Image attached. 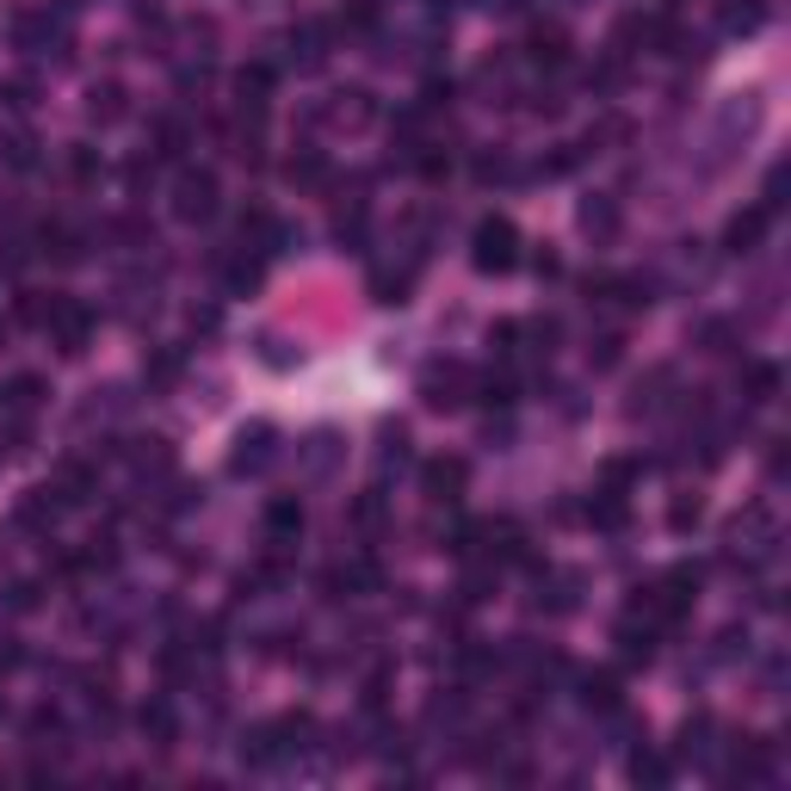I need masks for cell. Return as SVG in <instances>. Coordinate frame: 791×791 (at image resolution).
<instances>
[{
	"label": "cell",
	"instance_id": "52a82bcc",
	"mask_svg": "<svg viewBox=\"0 0 791 791\" xmlns=\"http://www.w3.org/2000/svg\"><path fill=\"white\" fill-rule=\"evenodd\" d=\"M674 44V19L667 13H631L619 25V50H667Z\"/></svg>",
	"mask_w": 791,
	"mask_h": 791
},
{
	"label": "cell",
	"instance_id": "d4e9b609",
	"mask_svg": "<svg viewBox=\"0 0 791 791\" xmlns=\"http://www.w3.org/2000/svg\"><path fill=\"white\" fill-rule=\"evenodd\" d=\"M581 229H588V235H612V229H619V204H612V199H588V204H581Z\"/></svg>",
	"mask_w": 791,
	"mask_h": 791
},
{
	"label": "cell",
	"instance_id": "4dcf8cb0",
	"mask_svg": "<svg viewBox=\"0 0 791 791\" xmlns=\"http://www.w3.org/2000/svg\"><path fill=\"white\" fill-rule=\"evenodd\" d=\"M68 173H75L81 186H94V180H99L106 168H99V156H94V149H68Z\"/></svg>",
	"mask_w": 791,
	"mask_h": 791
},
{
	"label": "cell",
	"instance_id": "74e56055",
	"mask_svg": "<svg viewBox=\"0 0 791 791\" xmlns=\"http://www.w3.org/2000/svg\"><path fill=\"white\" fill-rule=\"evenodd\" d=\"M32 606H38V581H19L13 588V612H32Z\"/></svg>",
	"mask_w": 791,
	"mask_h": 791
},
{
	"label": "cell",
	"instance_id": "30bf717a",
	"mask_svg": "<svg viewBox=\"0 0 791 791\" xmlns=\"http://www.w3.org/2000/svg\"><path fill=\"white\" fill-rule=\"evenodd\" d=\"M266 458H272V427H266V420H254L248 434L235 439L229 470H235V477H254V470H266Z\"/></svg>",
	"mask_w": 791,
	"mask_h": 791
},
{
	"label": "cell",
	"instance_id": "e575fe53",
	"mask_svg": "<svg viewBox=\"0 0 791 791\" xmlns=\"http://www.w3.org/2000/svg\"><path fill=\"white\" fill-rule=\"evenodd\" d=\"M384 698H389V667H377L372 681H365V712H377Z\"/></svg>",
	"mask_w": 791,
	"mask_h": 791
},
{
	"label": "cell",
	"instance_id": "e0dca14e",
	"mask_svg": "<svg viewBox=\"0 0 791 791\" xmlns=\"http://www.w3.org/2000/svg\"><path fill=\"white\" fill-rule=\"evenodd\" d=\"M588 520L600 532H619L624 520H631V507H624V489H594V501H588Z\"/></svg>",
	"mask_w": 791,
	"mask_h": 791
},
{
	"label": "cell",
	"instance_id": "277c9868",
	"mask_svg": "<svg viewBox=\"0 0 791 791\" xmlns=\"http://www.w3.org/2000/svg\"><path fill=\"white\" fill-rule=\"evenodd\" d=\"M68 513V501H63V489H56V482H44V489H25V495H19V507H13V520L25 532H50L56 526V520H63Z\"/></svg>",
	"mask_w": 791,
	"mask_h": 791
},
{
	"label": "cell",
	"instance_id": "1f68e13d",
	"mask_svg": "<svg viewBox=\"0 0 791 791\" xmlns=\"http://www.w3.org/2000/svg\"><path fill=\"white\" fill-rule=\"evenodd\" d=\"M698 513H705V501H698V495H681L674 507H667V526L686 532V526H698Z\"/></svg>",
	"mask_w": 791,
	"mask_h": 791
},
{
	"label": "cell",
	"instance_id": "8d00e7d4",
	"mask_svg": "<svg viewBox=\"0 0 791 791\" xmlns=\"http://www.w3.org/2000/svg\"><path fill=\"white\" fill-rule=\"evenodd\" d=\"M624 353V334H600V353H594V365H619Z\"/></svg>",
	"mask_w": 791,
	"mask_h": 791
},
{
	"label": "cell",
	"instance_id": "7402d4cb",
	"mask_svg": "<svg viewBox=\"0 0 791 791\" xmlns=\"http://www.w3.org/2000/svg\"><path fill=\"white\" fill-rule=\"evenodd\" d=\"M87 111H94L99 125H118V118H125V87H118V81H99L94 94H87Z\"/></svg>",
	"mask_w": 791,
	"mask_h": 791
},
{
	"label": "cell",
	"instance_id": "ffe728a7",
	"mask_svg": "<svg viewBox=\"0 0 791 791\" xmlns=\"http://www.w3.org/2000/svg\"><path fill=\"white\" fill-rule=\"evenodd\" d=\"M285 755V742H279V724H260L248 736V742H242V760H248V767H272V760Z\"/></svg>",
	"mask_w": 791,
	"mask_h": 791
},
{
	"label": "cell",
	"instance_id": "9c48e42d",
	"mask_svg": "<svg viewBox=\"0 0 791 791\" xmlns=\"http://www.w3.org/2000/svg\"><path fill=\"white\" fill-rule=\"evenodd\" d=\"M767 223H773V211L767 204H748V211H736L724 229V248L729 254H755L760 248V235H767Z\"/></svg>",
	"mask_w": 791,
	"mask_h": 791
},
{
	"label": "cell",
	"instance_id": "4fadbf2b",
	"mask_svg": "<svg viewBox=\"0 0 791 791\" xmlns=\"http://www.w3.org/2000/svg\"><path fill=\"white\" fill-rule=\"evenodd\" d=\"M526 56L538 68H563V63H569V32H563V25H532Z\"/></svg>",
	"mask_w": 791,
	"mask_h": 791
},
{
	"label": "cell",
	"instance_id": "d590c367",
	"mask_svg": "<svg viewBox=\"0 0 791 791\" xmlns=\"http://www.w3.org/2000/svg\"><path fill=\"white\" fill-rule=\"evenodd\" d=\"M180 377V353H161L156 365H149V384H173Z\"/></svg>",
	"mask_w": 791,
	"mask_h": 791
},
{
	"label": "cell",
	"instance_id": "9a60e30c",
	"mask_svg": "<svg viewBox=\"0 0 791 791\" xmlns=\"http://www.w3.org/2000/svg\"><path fill=\"white\" fill-rule=\"evenodd\" d=\"M272 87H279V68H272V63H248V68H235V94H242V106L260 111Z\"/></svg>",
	"mask_w": 791,
	"mask_h": 791
},
{
	"label": "cell",
	"instance_id": "f1b7e54d",
	"mask_svg": "<svg viewBox=\"0 0 791 791\" xmlns=\"http://www.w3.org/2000/svg\"><path fill=\"white\" fill-rule=\"evenodd\" d=\"M7 403L13 408H38L44 403V377H13V384H7Z\"/></svg>",
	"mask_w": 791,
	"mask_h": 791
},
{
	"label": "cell",
	"instance_id": "4316f807",
	"mask_svg": "<svg viewBox=\"0 0 791 791\" xmlns=\"http://www.w3.org/2000/svg\"><path fill=\"white\" fill-rule=\"evenodd\" d=\"M477 396L482 403H495V408H507L513 396H520V384H513V372H489V377H477Z\"/></svg>",
	"mask_w": 791,
	"mask_h": 791
},
{
	"label": "cell",
	"instance_id": "f546056e",
	"mask_svg": "<svg viewBox=\"0 0 791 791\" xmlns=\"http://www.w3.org/2000/svg\"><path fill=\"white\" fill-rule=\"evenodd\" d=\"M341 25L346 32H372L377 25V0H353V7H341Z\"/></svg>",
	"mask_w": 791,
	"mask_h": 791
},
{
	"label": "cell",
	"instance_id": "5bb4252c",
	"mask_svg": "<svg viewBox=\"0 0 791 791\" xmlns=\"http://www.w3.org/2000/svg\"><path fill=\"white\" fill-rule=\"evenodd\" d=\"M297 532H303V501H297V495H272V501H266V538L291 544Z\"/></svg>",
	"mask_w": 791,
	"mask_h": 791
},
{
	"label": "cell",
	"instance_id": "484cf974",
	"mask_svg": "<svg viewBox=\"0 0 791 791\" xmlns=\"http://www.w3.org/2000/svg\"><path fill=\"white\" fill-rule=\"evenodd\" d=\"M186 149V125L180 118H156V161H173Z\"/></svg>",
	"mask_w": 791,
	"mask_h": 791
},
{
	"label": "cell",
	"instance_id": "7c38bea8",
	"mask_svg": "<svg viewBox=\"0 0 791 791\" xmlns=\"http://www.w3.org/2000/svg\"><path fill=\"white\" fill-rule=\"evenodd\" d=\"M581 705H588V712H600V717H612L624 705V693H619V674H612V667H600V674H581Z\"/></svg>",
	"mask_w": 791,
	"mask_h": 791
},
{
	"label": "cell",
	"instance_id": "8fae6325",
	"mask_svg": "<svg viewBox=\"0 0 791 791\" xmlns=\"http://www.w3.org/2000/svg\"><path fill=\"white\" fill-rule=\"evenodd\" d=\"M328 38H334V32H328L322 19H303V25L291 32V63L297 68H322L328 63Z\"/></svg>",
	"mask_w": 791,
	"mask_h": 791
},
{
	"label": "cell",
	"instance_id": "836d02e7",
	"mask_svg": "<svg viewBox=\"0 0 791 791\" xmlns=\"http://www.w3.org/2000/svg\"><path fill=\"white\" fill-rule=\"evenodd\" d=\"M7 161H13V168H38V142L32 137H13V142H7Z\"/></svg>",
	"mask_w": 791,
	"mask_h": 791
},
{
	"label": "cell",
	"instance_id": "3957f363",
	"mask_svg": "<svg viewBox=\"0 0 791 791\" xmlns=\"http://www.w3.org/2000/svg\"><path fill=\"white\" fill-rule=\"evenodd\" d=\"M173 217L180 223H211L217 217V173L211 168H186L173 180Z\"/></svg>",
	"mask_w": 791,
	"mask_h": 791
},
{
	"label": "cell",
	"instance_id": "8992f818",
	"mask_svg": "<svg viewBox=\"0 0 791 791\" xmlns=\"http://www.w3.org/2000/svg\"><path fill=\"white\" fill-rule=\"evenodd\" d=\"M464 482H470V464L464 458H427V464H420V489H427V501H458L464 495Z\"/></svg>",
	"mask_w": 791,
	"mask_h": 791
},
{
	"label": "cell",
	"instance_id": "2e32d148",
	"mask_svg": "<svg viewBox=\"0 0 791 791\" xmlns=\"http://www.w3.org/2000/svg\"><path fill=\"white\" fill-rule=\"evenodd\" d=\"M38 242H44L50 260H63V266H75L81 254H87V235H81L75 223H44V235H38Z\"/></svg>",
	"mask_w": 791,
	"mask_h": 791
},
{
	"label": "cell",
	"instance_id": "83f0119b",
	"mask_svg": "<svg viewBox=\"0 0 791 791\" xmlns=\"http://www.w3.org/2000/svg\"><path fill=\"white\" fill-rule=\"evenodd\" d=\"M408 285H415V272H377L372 291H377V303H408Z\"/></svg>",
	"mask_w": 791,
	"mask_h": 791
},
{
	"label": "cell",
	"instance_id": "ba28073f",
	"mask_svg": "<svg viewBox=\"0 0 791 791\" xmlns=\"http://www.w3.org/2000/svg\"><path fill=\"white\" fill-rule=\"evenodd\" d=\"M13 44L38 56V50L63 44V25H56V19L44 13V7H19V13H13Z\"/></svg>",
	"mask_w": 791,
	"mask_h": 791
},
{
	"label": "cell",
	"instance_id": "d6a6232c",
	"mask_svg": "<svg viewBox=\"0 0 791 791\" xmlns=\"http://www.w3.org/2000/svg\"><path fill=\"white\" fill-rule=\"evenodd\" d=\"M748 389H755V403H773L779 372H773V365H748Z\"/></svg>",
	"mask_w": 791,
	"mask_h": 791
},
{
	"label": "cell",
	"instance_id": "6da1fadb",
	"mask_svg": "<svg viewBox=\"0 0 791 791\" xmlns=\"http://www.w3.org/2000/svg\"><path fill=\"white\" fill-rule=\"evenodd\" d=\"M470 260H477V272H513L520 266V229L507 217H482L470 229Z\"/></svg>",
	"mask_w": 791,
	"mask_h": 791
},
{
	"label": "cell",
	"instance_id": "603a6c76",
	"mask_svg": "<svg viewBox=\"0 0 791 791\" xmlns=\"http://www.w3.org/2000/svg\"><path fill=\"white\" fill-rule=\"evenodd\" d=\"M137 724H142V736H156L161 748L173 742V705H168V698H149V705L137 712Z\"/></svg>",
	"mask_w": 791,
	"mask_h": 791
},
{
	"label": "cell",
	"instance_id": "d6986e66",
	"mask_svg": "<svg viewBox=\"0 0 791 791\" xmlns=\"http://www.w3.org/2000/svg\"><path fill=\"white\" fill-rule=\"evenodd\" d=\"M260 279H266V260H260V254H254V260H248V248H242V254H235L229 266H223V285H229L235 297H248V291H254V285H260Z\"/></svg>",
	"mask_w": 791,
	"mask_h": 791
},
{
	"label": "cell",
	"instance_id": "7a4b0ae2",
	"mask_svg": "<svg viewBox=\"0 0 791 791\" xmlns=\"http://www.w3.org/2000/svg\"><path fill=\"white\" fill-rule=\"evenodd\" d=\"M420 396H427V408H464L477 396V372H470L464 359H434L420 372Z\"/></svg>",
	"mask_w": 791,
	"mask_h": 791
},
{
	"label": "cell",
	"instance_id": "cb8c5ba5",
	"mask_svg": "<svg viewBox=\"0 0 791 791\" xmlns=\"http://www.w3.org/2000/svg\"><path fill=\"white\" fill-rule=\"evenodd\" d=\"M624 773H631V785H667V773H674V767H667L662 755H650V748H637Z\"/></svg>",
	"mask_w": 791,
	"mask_h": 791
},
{
	"label": "cell",
	"instance_id": "44dd1931",
	"mask_svg": "<svg viewBox=\"0 0 791 791\" xmlns=\"http://www.w3.org/2000/svg\"><path fill=\"white\" fill-rule=\"evenodd\" d=\"M56 303H63V291H19V322L25 328H50Z\"/></svg>",
	"mask_w": 791,
	"mask_h": 791
},
{
	"label": "cell",
	"instance_id": "5b68a950",
	"mask_svg": "<svg viewBox=\"0 0 791 791\" xmlns=\"http://www.w3.org/2000/svg\"><path fill=\"white\" fill-rule=\"evenodd\" d=\"M44 334L63 346V353H81V346H87V334H94V310H87V303H75V297H63Z\"/></svg>",
	"mask_w": 791,
	"mask_h": 791
},
{
	"label": "cell",
	"instance_id": "ac0fdd59",
	"mask_svg": "<svg viewBox=\"0 0 791 791\" xmlns=\"http://www.w3.org/2000/svg\"><path fill=\"white\" fill-rule=\"evenodd\" d=\"M285 180H291V186H322L328 180V156L322 149H297V156L285 161Z\"/></svg>",
	"mask_w": 791,
	"mask_h": 791
}]
</instances>
